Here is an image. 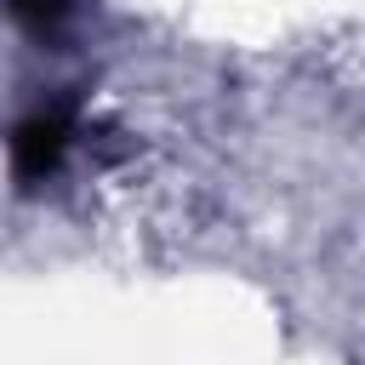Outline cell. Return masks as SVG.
<instances>
[{
  "instance_id": "cell-1",
  "label": "cell",
  "mask_w": 365,
  "mask_h": 365,
  "mask_svg": "<svg viewBox=\"0 0 365 365\" xmlns=\"http://www.w3.org/2000/svg\"><path fill=\"white\" fill-rule=\"evenodd\" d=\"M68 148H74V108L68 103H46V108L23 114L11 125V177H17V188H40L46 177H57Z\"/></svg>"
},
{
  "instance_id": "cell-2",
  "label": "cell",
  "mask_w": 365,
  "mask_h": 365,
  "mask_svg": "<svg viewBox=\"0 0 365 365\" xmlns=\"http://www.w3.org/2000/svg\"><path fill=\"white\" fill-rule=\"evenodd\" d=\"M6 11L29 40H57L74 17V0H6Z\"/></svg>"
}]
</instances>
